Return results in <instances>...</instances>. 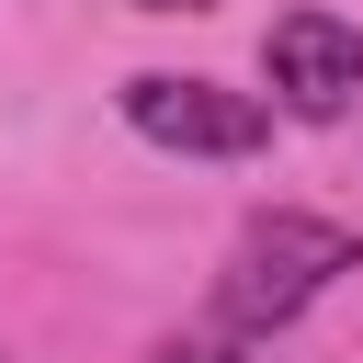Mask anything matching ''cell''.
Segmentation results:
<instances>
[{
  "label": "cell",
  "instance_id": "cell-1",
  "mask_svg": "<svg viewBox=\"0 0 363 363\" xmlns=\"http://www.w3.org/2000/svg\"><path fill=\"white\" fill-rule=\"evenodd\" d=\"M340 272H363V238L340 216H306V204H261L238 238H227V272H216V329L238 340H272L295 329Z\"/></svg>",
  "mask_w": 363,
  "mask_h": 363
},
{
  "label": "cell",
  "instance_id": "cell-2",
  "mask_svg": "<svg viewBox=\"0 0 363 363\" xmlns=\"http://www.w3.org/2000/svg\"><path fill=\"white\" fill-rule=\"evenodd\" d=\"M113 102H125V125H136L147 147H170V159H261V147H272V102H261V91H227V79H204V68H136Z\"/></svg>",
  "mask_w": 363,
  "mask_h": 363
},
{
  "label": "cell",
  "instance_id": "cell-4",
  "mask_svg": "<svg viewBox=\"0 0 363 363\" xmlns=\"http://www.w3.org/2000/svg\"><path fill=\"white\" fill-rule=\"evenodd\" d=\"M147 363H250V340H238V329H182V340H159Z\"/></svg>",
  "mask_w": 363,
  "mask_h": 363
},
{
  "label": "cell",
  "instance_id": "cell-3",
  "mask_svg": "<svg viewBox=\"0 0 363 363\" xmlns=\"http://www.w3.org/2000/svg\"><path fill=\"white\" fill-rule=\"evenodd\" d=\"M261 79H272V102L295 125H340L363 102V23H340V11H272Z\"/></svg>",
  "mask_w": 363,
  "mask_h": 363
},
{
  "label": "cell",
  "instance_id": "cell-5",
  "mask_svg": "<svg viewBox=\"0 0 363 363\" xmlns=\"http://www.w3.org/2000/svg\"><path fill=\"white\" fill-rule=\"evenodd\" d=\"M136 11H204V0H136Z\"/></svg>",
  "mask_w": 363,
  "mask_h": 363
}]
</instances>
